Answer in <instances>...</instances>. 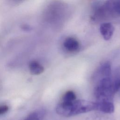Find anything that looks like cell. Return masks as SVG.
Wrapping results in <instances>:
<instances>
[{"mask_svg":"<svg viewBox=\"0 0 120 120\" xmlns=\"http://www.w3.org/2000/svg\"><path fill=\"white\" fill-rule=\"evenodd\" d=\"M96 110V102L83 99L71 102L61 101L56 107V112L60 115L68 117Z\"/></svg>","mask_w":120,"mask_h":120,"instance_id":"1","label":"cell"},{"mask_svg":"<svg viewBox=\"0 0 120 120\" xmlns=\"http://www.w3.org/2000/svg\"><path fill=\"white\" fill-rule=\"evenodd\" d=\"M94 95L97 101H112L116 93L113 81L111 77L101 78L94 82Z\"/></svg>","mask_w":120,"mask_h":120,"instance_id":"2","label":"cell"},{"mask_svg":"<svg viewBox=\"0 0 120 120\" xmlns=\"http://www.w3.org/2000/svg\"><path fill=\"white\" fill-rule=\"evenodd\" d=\"M111 75V66L109 61H105L96 70L92 75L93 82L103 78L110 77Z\"/></svg>","mask_w":120,"mask_h":120,"instance_id":"3","label":"cell"},{"mask_svg":"<svg viewBox=\"0 0 120 120\" xmlns=\"http://www.w3.org/2000/svg\"><path fill=\"white\" fill-rule=\"evenodd\" d=\"M102 8L112 14L120 15V0H106Z\"/></svg>","mask_w":120,"mask_h":120,"instance_id":"4","label":"cell"},{"mask_svg":"<svg viewBox=\"0 0 120 120\" xmlns=\"http://www.w3.org/2000/svg\"><path fill=\"white\" fill-rule=\"evenodd\" d=\"M63 46L68 52H74L78 51L80 47L79 41L75 38L69 37L65 38L63 42Z\"/></svg>","mask_w":120,"mask_h":120,"instance_id":"5","label":"cell"},{"mask_svg":"<svg viewBox=\"0 0 120 120\" xmlns=\"http://www.w3.org/2000/svg\"><path fill=\"white\" fill-rule=\"evenodd\" d=\"M96 111L107 114H111L114 111V106L112 101H96Z\"/></svg>","mask_w":120,"mask_h":120,"instance_id":"6","label":"cell"},{"mask_svg":"<svg viewBox=\"0 0 120 120\" xmlns=\"http://www.w3.org/2000/svg\"><path fill=\"white\" fill-rule=\"evenodd\" d=\"M100 32L105 40H109L112 37L114 31V28L110 22H105L100 25Z\"/></svg>","mask_w":120,"mask_h":120,"instance_id":"7","label":"cell"},{"mask_svg":"<svg viewBox=\"0 0 120 120\" xmlns=\"http://www.w3.org/2000/svg\"><path fill=\"white\" fill-rule=\"evenodd\" d=\"M29 69L30 73L33 75H38L44 71V67L36 61H32L29 64Z\"/></svg>","mask_w":120,"mask_h":120,"instance_id":"8","label":"cell"},{"mask_svg":"<svg viewBox=\"0 0 120 120\" xmlns=\"http://www.w3.org/2000/svg\"><path fill=\"white\" fill-rule=\"evenodd\" d=\"M86 120H113V119L107 113L100 112L93 114L88 117Z\"/></svg>","mask_w":120,"mask_h":120,"instance_id":"9","label":"cell"},{"mask_svg":"<svg viewBox=\"0 0 120 120\" xmlns=\"http://www.w3.org/2000/svg\"><path fill=\"white\" fill-rule=\"evenodd\" d=\"M76 95L74 91L68 90L67 91L62 97V101L71 102L76 99Z\"/></svg>","mask_w":120,"mask_h":120,"instance_id":"10","label":"cell"},{"mask_svg":"<svg viewBox=\"0 0 120 120\" xmlns=\"http://www.w3.org/2000/svg\"><path fill=\"white\" fill-rule=\"evenodd\" d=\"M113 87L114 90L116 93L120 89V77L113 80Z\"/></svg>","mask_w":120,"mask_h":120,"instance_id":"11","label":"cell"},{"mask_svg":"<svg viewBox=\"0 0 120 120\" xmlns=\"http://www.w3.org/2000/svg\"><path fill=\"white\" fill-rule=\"evenodd\" d=\"M9 110V107L6 105H0V115L6 113Z\"/></svg>","mask_w":120,"mask_h":120,"instance_id":"12","label":"cell"},{"mask_svg":"<svg viewBox=\"0 0 120 120\" xmlns=\"http://www.w3.org/2000/svg\"><path fill=\"white\" fill-rule=\"evenodd\" d=\"M25 0H9L10 3L14 4H18L23 2Z\"/></svg>","mask_w":120,"mask_h":120,"instance_id":"13","label":"cell"},{"mask_svg":"<svg viewBox=\"0 0 120 120\" xmlns=\"http://www.w3.org/2000/svg\"><path fill=\"white\" fill-rule=\"evenodd\" d=\"M24 120H37L34 116L30 114Z\"/></svg>","mask_w":120,"mask_h":120,"instance_id":"14","label":"cell"}]
</instances>
